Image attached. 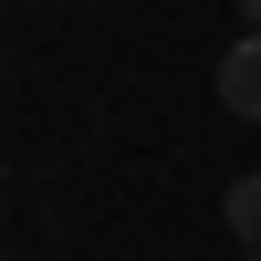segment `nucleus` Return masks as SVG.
I'll use <instances>...</instances> for the list:
<instances>
[{
  "instance_id": "nucleus-1",
  "label": "nucleus",
  "mask_w": 261,
  "mask_h": 261,
  "mask_svg": "<svg viewBox=\"0 0 261 261\" xmlns=\"http://www.w3.org/2000/svg\"><path fill=\"white\" fill-rule=\"evenodd\" d=\"M220 105H230L241 125H261V32H241V42L220 53Z\"/></svg>"
},
{
  "instance_id": "nucleus-2",
  "label": "nucleus",
  "mask_w": 261,
  "mask_h": 261,
  "mask_svg": "<svg viewBox=\"0 0 261 261\" xmlns=\"http://www.w3.org/2000/svg\"><path fill=\"white\" fill-rule=\"evenodd\" d=\"M220 220H230V241H241V251H261V167H251V178H230Z\"/></svg>"
},
{
  "instance_id": "nucleus-3",
  "label": "nucleus",
  "mask_w": 261,
  "mask_h": 261,
  "mask_svg": "<svg viewBox=\"0 0 261 261\" xmlns=\"http://www.w3.org/2000/svg\"><path fill=\"white\" fill-rule=\"evenodd\" d=\"M241 21H251V32H261V0H241Z\"/></svg>"
},
{
  "instance_id": "nucleus-4",
  "label": "nucleus",
  "mask_w": 261,
  "mask_h": 261,
  "mask_svg": "<svg viewBox=\"0 0 261 261\" xmlns=\"http://www.w3.org/2000/svg\"><path fill=\"white\" fill-rule=\"evenodd\" d=\"M241 261H261V251H241Z\"/></svg>"
}]
</instances>
